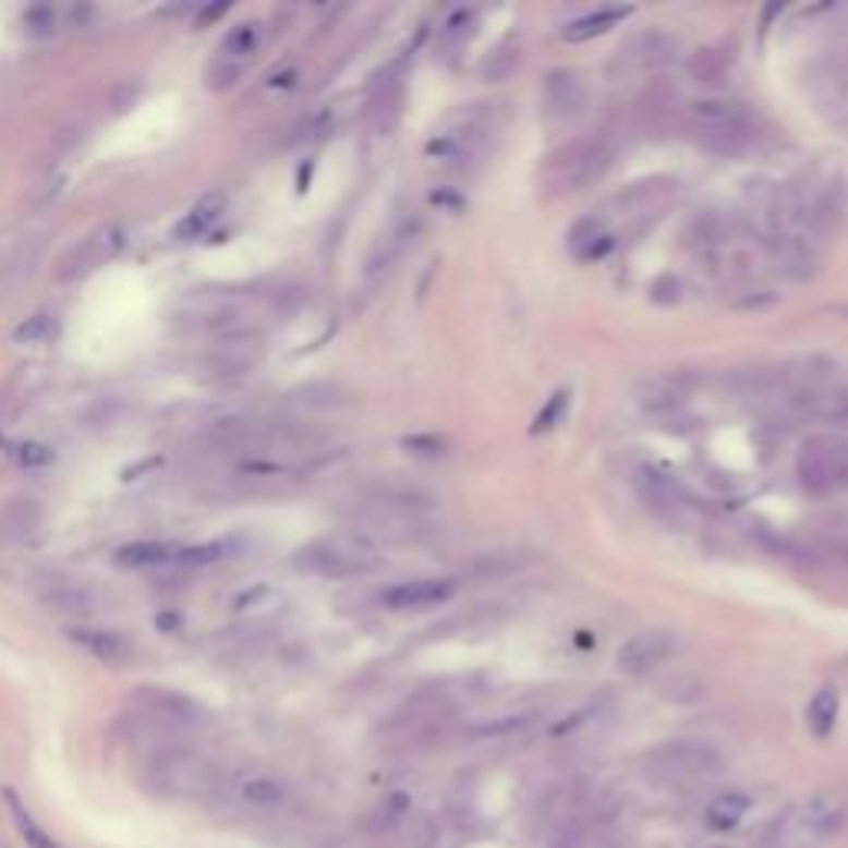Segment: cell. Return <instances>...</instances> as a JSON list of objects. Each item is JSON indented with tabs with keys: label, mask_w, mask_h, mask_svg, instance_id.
<instances>
[{
	"label": "cell",
	"mask_w": 848,
	"mask_h": 848,
	"mask_svg": "<svg viewBox=\"0 0 848 848\" xmlns=\"http://www.w3.org/2000/svg\"><path fill=\"white\" fill-rule=\"evenodd\" d=\"M140 706L146 710V716L166 729H183V732H193V729H203L209 723V710L190 696V693H180V690H169V687H143L140 690Z\"/></svg>",
	"instance_id": "52a82bcc"
},
{
	"label": "cell",
	"mask_w": 848,
	"mask_h": 848,
	"mask_svg": "<svg viewBox=\"0 0 848 848\" xmlns=\"http://www.w3.org/2000/svg\"><path fill=\"white\" fill-rule=\"evenodd\" d=\"M676 50H680V44H676L669 34H663V31H646V34H640V37H633V40L627 44L623 60H627L633 70H659V66H666V63L676 57Z\"/></svg>",
	"instance_id": "d6986e66"
},
{
	"label": "cell",
	"mask_w": 848,
	"mask_h": 848,
	"mask_svg": "<svg viewBox=\"0 0 848 848\" xmlns=\"http://www.w3.org/2000/svg\"><path fill=\"white\" fill-rule=\"evenodd\" d=\"M226 206H229V196L222 190H213L206 193L177 226V239L183 242H193V239H203L222 216H226Z\"/></svg>",
	"instance_id": "cb8c5ba5"
},
{
	"label": "cell",
	"mask_w": 848,
	"mask_h": 848,
	"mask_svg": "<svg viewBox=\"0 0 848 848\" xmlns=\"http://www.w3.org/2000/svg\"><path fill=\"white\" fill-rule=\"evenodd\" d=\"M690 140L713 156H739L755 140L752 113L736 100H696L680 113Z\"/></svg>",
	"instance_id": "7a4b0ae2"
},
{
	"label": "cell",
	"mask_w": 848,
	"mask_h": 848,
	"mask_svg": "<svg viewBox=\"0 0 848 848\" xmlns=\"http://www.w3.org/2000/svg\"><path fill=\"white\" fill-rule=\"evenodd\" d=\"M404 448L411 455H417V458H441V455H448V441L438 438V435H411V438H404Z\"/></svg>",
	"instance_id": "74e56055"
},
{
	"label": "cell",
	"mask_w": 848,
	"mask_h": 848,
	"mask_svg": "<svg viewBox=\"0 0 848 848\" xmlns=\"http://www.w3.org/2000/svg\"><path fill=\"white\" fill-rule=\"evenodd\" d=\"M560 408H564V395H557V398L550 401V411L537 417V428H550V421L557 417V411H560Z\"/></svg>",
	"instance_id": "7bdbcfd3"
},
{
	"label": "cell",
	"mask_w": 848,
	"mask_h": 848,
	"mask_svg": "<svg viewBox=\"0 0 848 848\" xmlns=\"http://www.w3.org/2000/svg\"><path fill=\"white\" fill-rule=\"evenodd\" d=\"M607 245H610V232L601 216H583L567 232V249L577 259H597V256H604Z\"/></svg>",
	"instance_id": "484cf974"
},
{
	"label": "cell",
	"mask_w": 848,
	"mask_h": 848,
	"mask_svg": "<svg viewBox=\"0 0 848 848\" xmlns=\"http://www.w3.org/2000/svg\"><path fill=\"white\" fill-rule=\"evenodd\" d=\"M845 819H848V802H845L838 792L822 789V792L809 796L805 805L799 809V815H796V832H799L802 838H809V841H825V838H832V835L841 832Z\"/></svg>",
	"instance_id": "4fadbf2b"
},
{
	"label": "cell",
	"mask_w": 848,
	"mask_h": 848,
	"mask_svg": "<svg viewBox=\"0 0 848 848\" xmlns=\"http://www.w3.org/2000/svg\"><path fill=\"white\" fill-rule=\"evenodd\" d=\"M586 104V83L577 70L570 66H557L547 73L544 80V113L554 123L573 120Z\"/></svg>",
	"instance_id": "2e32d148"
},
{
	"label": "cell",
	"mask_w": 848,
	"mask_h": 848,
	"mask_svg": "<svg viewBox=\"0 0 848 848\" xmlns=\"http://www.w3.org/2000/svg\"><path fill=\"white\" fill-rule=\"evenodd\" d=\"M676 650H680V640L669 630H643L633 633L620 650H617V666L627 676H646L653 669H659Z\"/></svg>",
	"instance_id": "8fae6325"
},
{
	"label": "cell",
	"mask_w": 848,
	"mask_h": 848,
	"mask_svg": "<svg viewBox=\"0 0 848 848\" xmlns=\"http://www.w3.org/2000/svg\"><path fill=\"white\" fill-rule=\"evenodd\" d=\"M799 481L815 497H832L848 487V448L835 438H809L796 461Z\"/></svg>",
	"instance_id": "5b68a950"
},
{
	"label": "cell",
	"mask_w": 848,
	"mask_h": 848,
	"mask_svg": "<svg viewBox=\"0 0 848 848\" xmlns=\"http://www.w3.org/2000/svg\"><path fill=\"white\" fill-rule=\"evenodd\" d=\"M676 190H680V183L669 180V177L637 180V183H630V186L614 199V206H617V213H623V216H630V219H637V216H653V213H659V209H666V206L673 203Z\"/></svg>",
	"instance_id": "e0dca14e"
},
{
	"label": "cell",
	"mask_w": 848,
	"mask_h": 848,
	"mask_svg": "<svg viewBox=\"0 0 848 848\" xmlns=\"http://www.w3.org/2000/svg\"><path fill=\"white\" fill-rule=\"evenodd\" d=\"M259 44H263V27L249 21V24H239V27L229 31V37L222 40V53L242 63L245 57H252L259 50Z\"/></svg>",
	"instance_id": "e575fe53"
},
{
	"label": "cell",
	"mask_w": 848,
	"mask_h": 848,
	"mask_svg": "<svg viewBox=\"0 0 848 848\" xmlns=\"http://www.w3.org/2000/svg\"><path fill=\"white\" fill-rule=\"evenodd\" d=\"M40 528V504L31 497H14L0 507V541H27Z\"/></svg>",
	"instance_id": "603a6c76"
},
{
	"label": "cell",
	"mask_w": 848,
	"mask_h": 848,
	"mask_svg": "<svg viewBox=\"0 0 848 848\" xmlns=\"http://www.w3.org/2000/svg\"><path fill=\"white\" fill-rule=\"evenodd\" d=\"M57 331H60L57 318L47 315V312H37V315L24 318V322L14 328V342H17V346H27V349H40V346H50V342H53Z\"/></svg>",
	"instance_id": "d6a6232c"
},
{
	"label": "cell",
	"mask_w": 848,
	"mask_h": 848,
	"mask_svg": "<svg viewBox=\"0 0 848 848\" xmlns=\"http://www.w3.org/2000/svg\"><path fill=\"white\" fill-rule=\"evenodd\" d=\"M822 414H825V421L838 424V428H848V391H841V395H832Z\"/></svg>",
	"instance_id": "60d3db41"
},
{
	"label": "cell",
	"mask_w": 848,
	"mask_h": 848,
	"mask_svg": "<svg viewBox=\"0 0 848 848\" xmlns=\"http://www.w3.org/2000/svg\"><path fill=\"white\" fill-rule=\"evenodd\" d=\"M123 245H126V235H123L120 226H104V229L90 232L87 239H80V242L66 252V256L60 259L57 279L76 282V279H83V276L97 272L100 266H107L110 259L120 256Z\"/></svg>",
	"instance_id": "ba28073f"
},
{
	"label": "cell",
	"mask_w": 848,
	"mask_h": 848,
	"mask_svg": "<svg viewBox=\"0 0 848 848\" xmlns=\"http://www.w3.org/2000/svg\"><path fill=\"white\" fill-rule=\"evenodd\" d=\"M583 838H586L583 825L577 819H570L554 828V835L547 838V848H583Z\"/></svg>",
	"instance_id": "f35d334b"
},
{
	"label": "cell",
	"mask_w": 848,
	"mask_h": 848,
	"mask_svg": "<svg viewBox=\"0 0 848 848\" xmlns=\"http://www.w3.org/2000/svg\"><path fill=\"white\" fill-rule=\"evenodd\" d=\"M8 805H11V815H14V825L21 832V838L27 841V848H60V841L21 805V799L14 792H8Z\"/></svg>",
	"instance_id": "1f68e13d"
},
{
	"label": "cell",
	"mask_w": 848,
	"mask_h": 848,
	"mask_svg": "<svg viewBox=\"0 0 848 848\" xmlns=\"http://www.w3.org/2000/svg\"><path fill=\"white\" fill-rule=\"evenodd\" d=\"M809 90L819 104V110H825L832 120L848 117V83L838 70L832 66H815L809 73Z\"/></svg>",
	"instance_id": "ffe728a7"
},
{
	"label": "cell",
	"mask_w": 848,
	"mask_h": 848,
	"mask_svg": "<svg viewBox=\"0 0 848 848\" xmlns=\"http://www.w3.org/2000/svg\"><path fill=\"white\" fill-rule=\"evenodd\" d=\"M17 461H21L24 468H44V464L53 461V451H50L47 445H40V441H31V445H21V448H17Z\"/></svg>",
	"instance_id": "ab89813d"
},
{
	"label": "cell",
	"mask_w": 848,
	"mask_h": 848,
	"mask_svg": "<svg viewBox=\"0 0 848 848\" xmlns=\"http://www.w3.org/2000/svg\"><path fill=\"white\" fill-rule=\"evenodd\" d=\"M408 809H411V792H404V789H391L381 802H378V809H375V825L378 828H395L404 815H408Z\"/></svg>",
	"instance_id": "d590c367"
},
{
	"label": "cell",
	"mask_w": 848,
	"mask_h": 848,
	"mask_svg": "<svg viewBox=\"0 0 848 848\" xmlns=\"http://www.w3.org/2000/svg\"><path fill=\"white\" fill-rule=\"evenodd\" d=\"M487 133H490V113L487 110H464L438 133L435 153L441 159H468L481 149Z\"/></svg>",
	"instance_id": "5bb4252c"
},
{
	"label": "cell",
	"mask_w": 848,
	"mask_h": 848,
	"mask_svg": "<svg viewBox=\"0 0 848 848\" xmlns=\"http://www.w3.org/2000/svg\"><path fill=\"white\" fill-rule=\"evenodd\" d=\"M746 812H749V799H746L742 792H723V796H716V799L706 805L703 822H706L710 832L726 835V832L739 828V822L746 819Z\"/></svg>",
	"instance_id": "83f0119b"
},
{
	"label": "cell",
	"mask_w": 848,
	"mask_h": 848,
	"mask_svg": "<svg viewBox=\"0 0 848 848\" xmlns=\"http://www.w3.org/2000/svg\"><path fill=\"white\" fill-rule=\"evenodd\" d=\"M676 104H680V94H676V87L669 80L656 76V80L646 83V87L633 100V123L643 133H659L673 120H680V107H676Z\"/></svg>",
	"instance_id": "9a60e30c"
},
{
	"label": "cell",
	"mask_w": 848,
	"mask_h": 848,
	"mask_svg": "<svg viewBox=\"0 0 848 848\" xmlns=\"http://www.w3.org/2000/svg\"><path fill=\"white\" fill-rule=\"evenodd\" d=\"M627 17H630V8H601V11L583 14V17H577L573 24H567V27H564V37L573 40V44H580V40H590V37L607 34L610 27L623 24Z\"/></svg>",
	"instance_id": "f1b7e54d"
},
{
	"label": "cell",
	"mask_w": 848,
	"mask_h": 848,
	"mask_svg": "<svg viewBox=\"0 0 848 848\" xmlns=\"http://www.w3.org/2000/svg\"><path fill=\"white\" fill-rule=\"evenodd\" d=\"M292 564L312 577H325V580H355V577H368L381 567V554L372 541H365L355 531H342V534H328L318 541H308Z\"/></svg>",
	"instance_id": "277c9868"
},
{
	"label": "cell",
	"mask_w": 848,
	"mask_h": 848,
	"mask_svg": "<svg viewBox=\"0 0 848 848\" xmlns=\"http://www.w3.org/2000/svg\"><path fill=\"white\" fill-rule=\"evenodd\" d=\"M169 560V547L159 541H140L130 544L123 550H117V564L120 567H133V570H149V567H162Z\"/></svg>",
	"instance_id": "836d02e7"
},
{
	"label": "cell",
	"mask_w": 848,
	"mask_h": 848,
	"mask_svg": "<svg viewBox=\"0 0 848 848\" xmlns=\"http://www.w3.org/2000/svg\"><path fill=\"white\" fill-rule=\"evenodd\" d=\"M838 693L832 687H822L812 700H809V710H805V723L815 736H828L838 723Z\"/></svg>",
	"instance_id": "f546056e"
},
{
	"label": "cell",
	"mask_w": 848,
	"mask_h": 848,
	"mask_svg": "<svg viewBox=\"0 0 848 848\" xmlns=\"http://www.w3.org/2000/svg\"><path fill=\"white\" fill-rule=\"evenodd\" d=\"M239 76H242V63L226 57V53H219V60L209 63V70H206V87L216 90V94H226L229 87H235Z\"/></svg>",
	"instance_id": "8d00e7d4"
},
{
	"label": "cell",
	"mask_w": 848,
	"mask_h": 848,
	"mask_svg": "<svg viewBox=\"0 0 848 848\" xmlns=\"http://www.w3.org/2000/svg\"><path fill=\"white\" fill-rule=\"evenodd\" d=\"M729 70H732V53L726 47H700L687 63L690 80L703 83V87H719V83H726Z\"/></svg>",
	"instance_id": "4316f807"
},
{
	"label": "cell",
	"mask_w": 848,
	"mask_h": 848,
	"mask_svg": "<svg viewBox=\"0 0 848 848\" xmlns=\"http://www.w3.org/2000/svg\"><path fill=\"white\" fill-rule=\"evenodd\" d=\"M646 766L663 776V779H706L716 776L723 759L710 742H696V739H676V742H663L646 755Z\"/></svg>",
	"instance_id": "8992f818"
},
{
	"label": "cell",
	"mask_w": 848,
	"mask_h": 848,
	"mask_svg": "<svg viewBox=\"0 0 848 848\" xmlns=\"http://www.w3.org/2000/svg\"><path fill=\"white\" fill-rule=\"evenodd\" d=\"M146 789L162 802H203L222 792V773L216 762L193 746H159L143 766Z\"/></svg>",
	"instance_id": "6da1fadb"
},
{
	"label": "cell",
	"mask_w": 848,
	"mask_h": 848,
	"mask_svg": "<svg viewBox=\"0 0 848 848\" xmlns=\"http://www.w3.org/2000/svg\"><path fill=\"white\" fill-rule=\"evenodd\" d=\"M805 216L812 232H841L848 222V180L841 173L825 177L805 196Z\"/></svg>",
	"instance_id": "7c38bea8"
},
{
	"label": "cell",
	"mask_w": 848,
	"mask_h": 848,
	"mask_svg": "<svg viewBox=\"0 0 848 848\" xmlns=\"http://www.w3.org/2000/svg\"><path fill=\"white\" fill-rule=\"evenodd\" d=\"M637 484H640V494H643V500L653 507V511H659V514H666V518H673V521L687 511V500H683L680 487H676L673 481H666L659 471L643 468L640 477H637Z\"/></svg>",
	"instance_id": "44dd1931"
},
{
	"label": "cell",
	"mask_w": 848,
	"mask_h": 848,
	"mask_svg": "<svg viewBox=\"0 0 848 848\" xmlns=\"http://www.w3.org/2000/svg\"><path fill=\"white\" fill-rule=\"evenodd\" d=\"M222 789L249 812H279L292 802V786L276 773H239L232 783H222Z\"/></svg>",
	"instance_id": "30bf717a"
},
{
	"label": "cell",
	"mask_w": 848,
	"mask_h": 848,
	"mask_svg": "<svg viewBox=\"0 0 848 848\" xmlns=\"http://www.w3.org/2000/svg\"><path fill=\"white\" fill-rule=\"evenodd\" d=\"M458 583L451 577H411L398 580L381 590V604L395 614H411V610H435L445 607L455 597Z\"/></svg>",
	"instance_id": "9c48e42d"
},
{
	"label": "cell",
	"mask_w": 848,
	"mask_h": 848,
	"mask_svg": "<svg viewBox=\"0 0 848 848\" xmlns=\"http://www.w3.org/2000/svg\"><path fill=\"white\" fill-rule=\"evenodd\" d=\"M614 146L604 136H573L560 143L541 166V190L547 196H567L607 173Z\"/></svg>",
	"instance_id": "3957f363"
},
{
	"label": "cell",
	"mask_w": 848,
	"mask_h": 848,
	"mask_svg": "<svg viewBox=\"0 0 848 848\" xmlns=\"http://www.w3.org/2000/svg\"><path fill=\"white\" fill-rule=\"evenodd\" d=\"M650 295H653L656 302H663V305L676 302V299H680V279H673V276H659V279L653 282Z\"/></svg>",
	"instance_id": "b9f144b4"
},
{
	"label": "cell",
	"mask_w": 848,
	"mask_h": 848,
	"mask_svg": "<svg viewBox=\"0 0 848 848\" xmlns=\"http://www.w3.org/2000/svg\"><path fill=\"white\" fill-rule=\"evenodd\" d=\"M47 607L60 617H90L97 614V593L80 580H60L47 593Z\"/></svg>",
	"instance_id": "d4e9b609"
},
{
	"label": "cell",
	"mask_w": 848,
	"mask_h": 848,
	"mask_svg": "<svg viewBox=\"0 0 848 848\" xmlns=\"http://www.w3.org/2000/svg\"><path fill=\"white\" fill-rule=\"evenodd\" d=\"M70 640L104 666H126L136 653L133 643L123 633L100 630V627H76V630H70Z\"/></svg>",
	"instance_id": "ac0fdd59"
},
{
	"label": "cell",
	"mask_w": 848,
	"mask_h": 848,
	"mask_svg": "<svg viewBox=\"0 0 848 848\" xmlns=\"http://www.w3.org/2000/svg\"><path fill=\"white\" fill-rule=\"evenodd\" d=\"M279 604H282V593H279L276 586L256 583V586H249V590L239 593V597L232 601V610H235L239 617H259V614L276 610Z\"/></svg>",
	"instance_id": "4dcf8cb0"
},
{
	"label": "cell",
	"mask_w": 848,
	"mask_h": 848,
	"mask_svg": "<svg viewBox=\"0 0 848 848\" xmlns=\"http://www.w3.org/2000/svg\"><path fill=\"white\" fill-rule=\"evenodd\" d=\"M534 726H537V713L518 710V713H500V716L471 723V726H468V736H471V739H481V742H500V739L528 736Z\"/></svg>",
	"instance_id": "7402d4cb"
}]
</instances>
